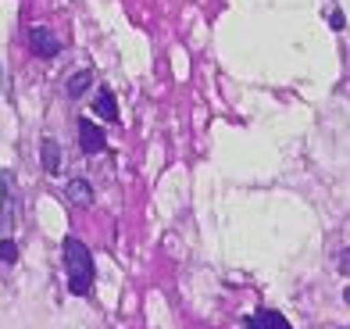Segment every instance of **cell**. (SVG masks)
<instances>
[{"instance_id":"obj_5","label":"cell","mask_w":350,"mask_h":329,"mask_svg":"<svg viewBox=\"0 0 350 329\" xmlns=\"http://www.w3.org/2000/svg\"><path fill=\"white\" fill-rule=\"evenodd\" d=\"M243 326L247 329H290V322H286L279 311H272V308H258L254 315H247Z\"/></svg>"},{"instance_id":"obj_10","label":"cell","mask_w":350,"mask_h":329,"mask_svg":"<svg viewBox=\"0 0 350 329\" xmlns=\"http://www.w3.org/2000/svg\"><path fill=\"white\" fill-rule=\"evenodd\" d=\"M0 261H4V265H14V261H18V244L8 240V237H0Z\"/></svg>"},{"instance_id":"obj_12","label":"cell","mask_w":350,"mask_h":329,"mask_svg":"<svg viewBox=\"0 0 350 329\" xmlns=\"http://www.w3.org/2000/svg\"><path fill=\"white\" fill-rule=\"evenodd\" d=\"M340 276H347V279H350V247L340 254Z\"/></svg>"},{"instance_id":"obj_2","label":"cell","mask_w":350,"mask_h":329,"mask_svg":"<svg viewBox=\"0 0 350 329\" xmlns=\"http://www.w3.org/2000/svg\"><path fill=\"white\" fill-rule=\"evenodd\" d=\"M25 43H29V51H33L36 57H46V61L57 57V51H61L57 36H54L46 25H33V29H29V33H25Z\"/></svg>"},{"instance_id":"obj_6","label":"cell","mask_w":350,"mask_h":329,"mask_svg":"<svg viewBox=\"0 0 350 329\" xmlns=\"http://www.w3.org/2000/svg\"><path fill=\"white\" fill-rule=\"evenodd\" d=\"M40 154H43V172H46V176H57V172H61V144L46 136L40 144Z\"/></svg>"},{"instance_id":"obj_13","label":"cell","mask_w":350,"mask_h":329,"mask_svg":"<svg viewBox=\"0 0 350 329\" xmlns=\"http://www.w3.org/2000/svg\"><path fill=\"white\" fill-rule=\"evenodd\" d=\"M343 301H347V304H350V287H347V290H343Z\"/></svg>"},{"instance_id":"obj_11","label":"cell","mask_w":350,"mask_h":329,"mask_svg":"<svg viewBox=\"0 0 350 329\" xmlns=\"http://www.w3.org/2000/svg\"><path fill=\"white\" fill-rule=\"evenodd\" d=\"M329 25L336 29V33H340V29L347 25V18H343V11H340V8H332V11H329Z\"/></svg>"},{"instance_id":"obj_7","label":"cell","mask_w":350,"mask_h":329,"mask_svg":"<svg viewBox=\"0 0 350 329\" xmlns=\"http://www.w3.org/2000/svg\"><path fill=\"white\" fill-rule=\"evenodd\" d=\"M93 111H97L100 118H107V122H115V118H118V104H115V93H111V90H100L97 97H93Z\"/></svg>"},{"instance_id":"obj_4","label":"cell","mask_w":350,"mask_h":329,"mask_svg":"<svg viewBox=\"0 0 350 329\" xmlns=\"http://www.w3.org/2000/svg\"><path fill=\"white\" fill-rule=\"evenodd\" d=\"M14 218V183L8 172H0V229H11Z\"/></svg>"},{"instance_id":"obj_8","label":"cell","mask_w":350,"mask_h":329,"mask_svg":"<svg viewBox=\"0 0 350 329\" xmlns=\"http://www.w3.org/2000/svg\"><path fill=\"white\" fill-rule=\"evenodd\" d=\"M68 200H72V205H79V208H86L90 200H93V186L86 179H72L68 183Z\"/></svg>"},{"instance_id":"obj_3","label":"cell","mask_w":350,"mask_h":329,"mask_svg":"<svg viewBox=\"0 0 350 329\" xmlns=\"http://www.w3.org/2000/svg\"><path fill=\"white\" fill-rule=\"evenodd\" d=\"M79 147H83V154H100L107 147V136L97 122H90V118L79 122Z\"/></svg>"},{"instance_id":"obj_1","label":"cell","mask_w":350,"mask_h":329,"mask_svg":"<svg viewBox=\"0 0 350 329\" xmlns=\"http://www.w3.org/2000/svg\"><path fill=\"white\" fill-rule=\"evenodd\" d=\"M65 272H68V290L75 297L93 293V283H97V265H93L90 247L79 237L65 240Z\"/></svg>"},{"instance_id":"obj_9","label":"cell","mask_w":350,"mask_h":329,"mask_svg":"<svg viewBox=\"0 0 350 329\" xmlns=\"http://www.w3.org/2000/svg\"><path fill=\"white\" fill-rule=\"evenodd\" d=\"M90 86H93V75H90V72H75L72 79L65 83V93H68L72 101H79V97H83V93H86Z\"/></svg>"}]
</instances>
